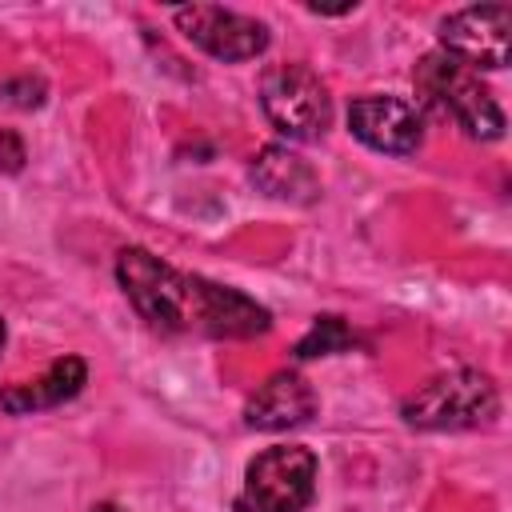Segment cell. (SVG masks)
Masks as SVG:
<instances>
[{"label": "cell", "mask_w": 512, "mask_h": 512, "mask_svg": "<svg viewBox=\"0 0 512 512\" xmlns=\"http://www.w3.org/2000/svg\"><path fill=\"white\" fill-rule=\"evenodd\" d=\"M440 52L456 56L468 68L500 72L512 56V8L508 4H472L440 20Z\"/></svg>", "instance_id": "cell-6"}, {"label": "cell", "mask_w": 512, "mask_h": 512, "mask_svg": "<svg viewBox=\"0 0 512 512\" xmlns=\"http://www.w3.org/2000/svg\"><path fill=\"white\" fill-rule=\"evenodd\" d=\"M44 96H48V88H44L40 76H12V80L0 84V100H4L8 108H20V112L40 108Z\"/></svg>", "instance_id": "cell-13"}, {"label": "cell", "mask_w": 512, "mask_h": 512, "mask_svg": "<svg viewBox=\"0 0 512 512\" xmlns=\"http://www.w3.org/2000/svg\"><path fill=\"white\" fill-rule=\"evenodd\" d=\"M400 416L408 428L420 432H464V428H488L500 416V392L492 376L476 368H456L444 376H432L420 384L404 404Z\"/></svg>", "instance_id": "cell-3"}, {"label": "cell", "mask_w": 512, "mask_h": 512, "mask_svg": "<svg viewBox=\"0 0 512 512\" xmlns=\"http://www.w3.org/2000/svg\"><path fill=\"white\" fill-rule=\"evenodd\" d=\"M116 280L132 308L156 332H200L216 340H248L272 328V312L252 296L180 272L148 248H124L116 256Z\"/></svg>", "instance_id": "cell-1"}, {"label": "cell", "mask_w": 512, "mask_h": 512, "mask_svg": "<svg viewBox=\"0 0 512 512\" xmlns=\"http://www.w3.org/2000/svg\"><path fill=\"white\" fill-rule=\"evenodd\" d=\"M260 108L288 140H316L332 124V96L308 64H272L260 76Z\"/></svg>", "instance_id": "cell-4"}, {"label": "cell", "mask_w": 512, "mask_h": 512, "mask_svg": "<svg viewBox=\"0 0 512 512\" xmlns=\"http://www.w3.org/2000/svg\"><path fill=\"white\" fill-rule=\"evenodd\" d=\"M412 80H416V96L428 108H436L440 116H448L456 128H464L472 140H500L504 136V112L492 100V92L476 68H468L456 56L436 48L416 64Z\"/></svg>", "instance_id": "cell-2"}, {"label": "cell", "mask_w": 512, "mask_h": 512, "mask_svg": "<svg viewBox=\"0 0 512 512\" xmlns=\"http://www.w3.org/2000/svg\"><path fill=\"white\" fill-rule=\"evenodd\" d=\"M316 412V392L300 372H272L244 404V424L256 432H284L308 424Z\"/></svg>", "instance_id": "cell-9"}, {"label": "cell", "mask_w": 512, "mask_h": 512, "mask_svg": "<svg viewBox=\"0 0 512 512\" xmlns=\"http://www.w3.org/2000/svg\"><path fill=\"white\" fill-rule=\"evenodd\" d=\"M0 348H4V320H0Z\"/></svg>", "instance_id": "cell-16"}, {"label": "cell", "mask_w": 512, "mask_h": 512, "mask_svg": "<svg viewBox=\"0 0 512 512\" xmlns=\"http://www.w3.org/2000/svg\"><path fill=\"white\" fill-rule=\"evenodd\" d=\"M316 456L300 444L264 448L248 472L236 508L240 512H304L316 496Z\"/></svg>", "instance_id": "cell-5"}, {"label": "cell", "mask_w": 512, "mask_h": 512, "mask_svg": "<svg viewBox=\"0 0 512 512\" xmlns=\"http://www.w3.org/2000/svg\"><path fill=\"white\" fill-rule=\"evenodd\" d=\"M248 176L256 180L260 192H268L272 200H288V204H312L320 196V176L312 172V164L304 156H296L284 144H268L256 152Z\"/></svg>", "instance_id": "cell-11"}, {"label": "cell", "mask_w": 512, "mask_h": 512, "mask_svg": "<svg viewBox=\"0 0 512 512\" xmlns=\"http://www.w3.org/2000/svg\"><path fill=\"white\" fill-rule=\"evenodd\" d=\"M352 328L344 324V316H316L312 328L300 336L296 344V360H316V356H336V352H348L352 348Z\"/></svg>", "instance_id": "cell-12"}, {"label": "cell", "mask_w": 512, "mask_h": 512, "mask_svg": "<svg viewBox=\"0 0 512 512\" xmlns=\"http://www.w3.org/2000/svg\"><path fill=\"white\" fill-rule=\"evenodd\" d=\"M88 512H120V504H112V500H104V504H92Z\"/></svg>", "instance_id": "cell-15"}, {"label": "cell", "mask_w": 512, "mask_h": 512, "mask_svg": "<svg viewBox=\"0 0 512 512\" xmlns=\"http://www.w3.org/2000/svg\"><path fill=\"white\" fill-rule=\"evenodd\" d=\"M348 132L384 156H412L424 140V120L412 100L400 96H356L348 104Z\"/></svg>", "instance_id": "cell-8"}, {"label": "cell", "mask_w": 512, "mask_h": 512, "mask_svg": "<svg viewBox=\"0 0 512 512\" xmlns=\"http://www.w3.org/2000/svg\"><path fill=\"white\" fill-rule=\"evenodd\" d=\"M24 140L12 132V128H0V172H8V176H16L20 168H24Z\"/></svg>", "instance_id": "cell-14"}, {"label": "cell", "mask_w": 512, "mask_h": 512, "mask_svg": "<svg viewBox=\"0 0 512 512\" xmlns=\"http://www.w3.org/2000/svg\"><path fill=\"white\" fill-rule=\"evenodd\" d=\"M84 384H88V364H84L80 356H60V360L48 364L44 376L0 388V408L12 412V416H28V412H44V408H60L64 400L80 396Z\"/></svg>", "instance_id": "cell-10"}, {"label": "cell", "mask_w": 512, "mask_h": 512, "mask_svg": "<svg viewBox=\"0 0 512 512\" xmlns=\"http://www.w3.org/2000/svg\"><path fill=\"white\" fill-rule=\"evenodd\" d=\"M172 20L184 40H192L196 48H204L208 56H216L224 64L252 60L268 48V28L260 20L220 8V4H184L172 12Z\"/></svg>", "instance_id": "cell-7"}]
</instances>
